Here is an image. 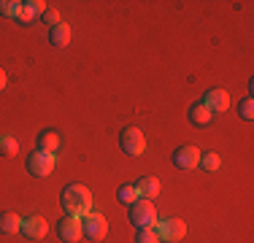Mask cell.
<instances>
[{
  "instance_id": "cell-8",
  "label": "cell",
  "mask_w": 254,
  "mask_h": 243,
  "mask_svg": "<svg viewBox=\"0 0 254 243\" xmlns=\"http://www.w3.org/2000/svg\"><path fill=\"white\" fill-rule=\"evenodd\" d=\"M154 227H157V233H160L162 241H171V243H176V241H181L187 235V224L181 222V219H176V216L162 219V222L154 224Z\"/></svg>"
},
{
  "instance_id": "cell-18",
  "label": "cell",
  "mask_w": 254,
  "mask_h": 243,
  "mask_svg": "<svg viewBox=\"0 0 254 243\" xmlns=\"http://www.w3.org/2000/svg\"><path fill=\"white\" fill-rule=\"evenodd\" d=\"M222 165V157L216 154V151H208V154H200V168L208 170V173H216Z\"/></svg>"
},
{
  "instance_id": "cell-1",
  "label": "cell",
  "mask_w": 254,
  "mask_h": 243,
  "mask_svg": "<svg viewBox=\"0 0 254 243\" xmlns=\"http://www.w3.org/2000/svg\"><path fill=\"white\" fill-rule=\"evenodd\" d=\"M60 205H63L65 216L84 219L92 211V192L84 184H68L63 189V194H60Z\"/></svg>"
},
{
  "instance_id": "cell-24",
  "label": "cell",
  "mask_w": 254,
  "mask_h": 243,
  "mask_svg": "<svg viewBox=\"0 0 254 243\" xmlns=\"http://www.w3.org/2000/svg\"><path fill=\"white\" fill-rule=\"evenodd\" d=\"M27 3L33 5L35 14H44V11H46V3H41V0H27Z\"/></svg>"
},
{
  "instance_id": "cell-20",
  "label": "cell",
  "mask_w": 254,
  "mask_h": 243,
  "mask_svg": "<svg viewBox=\"0 0 254 243\" xmlns=\"http://www.w3.org/2000/svg\"><path fill=\"white\" fill-rule=\"evenodd\" d=\"M35 11H33V5L30 3H16V11H14V19H19V22H30V19H35Z\"/></svg>"
},
{
  "instance_id": "cell-2",
  "label": "cell",
  "mask_w": 254,
  "mask_h": 243,
  "mask_svg": "<svg viewBox=\"0 0 254 243\" xmlns=\"http://www.w3.org/2000/svg\"><path fill=\"white\" fill-rule=\"evenodd\" d=\"M130 222L135 224L138 230L141 227H154L160 219H157V211H154V203L152 200H135V203L130 205Z\"/></svg>"
},
{
  "instance_id": "cell-3",
  "label": "cell",
  "mask_w": 254,
  "mask_h": 243,
  "mask_svg": "<svg viewBox=\"0 0 254 243\" xmlns=\"http://www.w3.org/2000/svg\"><path fill=\"white\" fill-rule=\"evenodd\" d=\"M119 146L127 157H141L143 149H146V138L138 127H125L122 135H119Z\"/></svg>"
},
{
  "instance_id": "cell-22",
  "label": "cell",
  "mask_w": 254,
  "mask_h": 243,
  "mask_svg": "<svg viewBox=\"0 0 254 243\" xmlns=\"http://www.w3.org/2000/svg\"><path fill=\"white\" fill-rule=\"evenodd\" d=\"M41 19L54 27V24H60V11H57V8H46L44 14H41Z\"/></svg>"
},
{
  "instance_id": "cell-5",
  "label": "cell",
  "mask_w": 254,
  "mask_h": 243,
  "mask_svg": "<svg viewBox=\"0 0 254 243\" xmlns=\"http://www.w3.org/2000/svg\"><path fill=\"white\" fill-rule=\"evenodd\" d=\"M81 230H84V235H87L89 241H103L108 235V222H106L103 214L89 211V214L81 219Z\"/></svg>"
},
{
  "instance_id": "cell-10",
  "label": "cell",
  "mask_w": 254,
  "mask_h": 243,
  "mask_svg": "<svg viewBox=\"0 0 254 243\" xmlns=\"http://www.w3.org/2000/svg\"><path fill=\"white\" fill-rule=\"evenodd\" d=\"M203 103H205V106H208L214 114H225L227 108H230V95L225 92V89H208Z\"/></svg>"
},
{
  "instance_id": "cell-25",
  "label": "cell",
  "mask_w": 254,
  "mask_h": 243,
  "mask_svg": "<svg viewBox=\"0 0 254 243\" xmlns=\"http://www.w3.org/2000/svg\"><path fill=\"white\" fill-rule=\"evenodd\" d=\"M3 89H5V70L0 68V92H3Z\"/></svg>"
},
{
  "instance_id": "cell-23",
  "label": "cell",
  "mask_w": 254,
  "mask_h": 243,
  "mask_svg": "<svg viewBox=\"0 0 254 243\" xmlns=\"http://www.w3.org/2000/svg\"><path fill=\"white\" fill-rule=\"evenodd\" d=\"M16 0H0V16H14Z\"/></svg>"
},
{
  "instance_id": "cell-9",
  "label": "cell",
  "mask_w": 254,
  "mask_h": 243,
  "mask_svg": "<svg viewBox=\"0 0 254 243\" xmlns=\"http://www.w3.org/2000/svg\"><path fill=\"white\" fill-rule=\"evenodd\" d=\"M22 235L30 241H41V238H46V233H49V224H46V219L44 216H38V214H33V216H25L22 219Z\"/></svg>"
},
{
  "instance_id": "cell-11",
  "label": "cell",
  "mask_w": 254,
  "mask_h": 243,
  "mask_svg": "<svg viewBox=\"0 0 254 243\" xmlns=\"http://www.w3.org/2000/svg\"><path fill=\"white\" fill-rule=\"evenodd\" d=\"M35 146H38V151H54L60 149V132L57 130H41L38 135H35Z\"/></svg>"
},
{
  "instance_id": "cell-14",
  "label": "cell",
  "mask_w": 254,
  "mask_h": 243,
  "mask_svg": "<svg viewBox=\"0 0 254 243\" xmlns=\"http://www.w3.org/2000/svg\"><path fill=\"white\" fill-rule=\"evenodd\" d=\"M49 44L54 49H65L70 44V27L65 22H60V24H54V27L49 30Z\"/></svg>"
},
{
  "instance_id": "cell-17",
  "label": "cell",
  "mask_w": 254,
  "mask_h": 243,
  "mask_svg": "<svg viewBox=\"0 0 254 243\" xmlns=\"http://www.w3.org/2000/svg\"><path fill=\"white\" fill-rule=\"evenodd\" d=\"M19 141L14 135H0V157H16Z\"/></svg>"
},
{
  "instance_id": "cell-15",
  "label": "cell",
  "mask_w": 254,
  "mask_h": 243,
  "mask_svg": "<svg viewBox=\"0 0 254 243\" xmlns=\"http://www.w3.org/2000/svg\"><path fill=\"white\" fill-rule=\"evenodd\" d=\"M19 227H22V216L19 214H14V211H3V214H0V233L3 235L19 233Z\"/></svg>"
},
{
  "instance_id": "cell-7",
  "label": "cell",
  "mask_w": 254,
  "mask_h": 243,
  "mask_svg": "<svg viewBox=\"0 0 254 243\" xmlns=\"http://www.w3.org/2000/svg\"><path fill=\"white\" fill-rule=\"evenodd\" d=\"M57 235H60V241H65V243H78L84 238V230H81V219H76V216H63L57 222Z\"/></svg>"
},
{
  "instance_id": "cell-16",
  "label": "cell",
  "mask_w": 254,
  "mask_h": 243,
  "mask_svg": "<svg viewBox=\"0 0 254 243\" xmlns=\"http://www.w3.org/2000/svg\"><path fill=\"white\" fill-rule=\"evenodd\" d=\"M117 200H119L122 205H127V208H130L135 200H141V194H138L135 184H122V186H119V192H117Z\"/></svg>"
},
{
  "instance_id": "cell-21",
  "label": "cell",
  "mask_w": 254,
  "mask_h": 243,
  "mask_svg": "<svg viewBox=\"0 0 254 243\" xmlns=\"http://www.w3.org/2000/svg\"><path fill=\"white\" fill-rule=\"evenodd\" d=\"M238 114H241V119H254V97L249 95V97H244V100L238 103Z\"/></svg>"
},
{
  "instance_id": "cell-4",
  "label": "cell",
  "mask_w": 254,
  "mask_h": 243,
  "mask_svg": "<svg viewBox=\"0 0 254 243\" xmlns=\"http://www.w3.org/2000/svg\"><path fill=\"white\" fill-rule=\"evenodd\" d=\"M54 170V154H49V151H38L35 149L33 154L27 157V173L35 176V179H46Z\"/></svg>"
},
{
  "instance_id": "cell-6",
  "label": "cell",
  "mask_w": 254,
  "mask_h": 243,
  "mask_svg": "<svg viewBox=\"0 0 254 243\" xmlns=\"http://www.w3.org/2000/svg\"><path fill=\"white\" fill-rule=\"evenodd\" d=\"M200 154H203V151L197 149V146L187 143V146H179V149L173 151L171 160H173V165L181 168V170H195L197 165H200Z\"/></svg>"
},
{
  "instance_id": "cell-13",
  "label": "cell",
  "mask_w": 254,
  "mask_h": 243,
  "mask_svg": "<svg viewBox=\"0 0 254 243\" xmlns=\"http://www.w3.org/2000/svg\"><path fill=\"white\" fill-rule=\"evenodd\" d=\"M135 189H138V194H141L143 200H154L162 186H160V179H157V176H143V179L135 184Z\"/></svg>"
},
{
  "instance_id": "cell-19",
  "label": "cell",
  "mask_w": 254,
  "mask_h": 243,
  "mask_svg": "<svg viewBox=\"0 0 254 243\" xmlns=\"http://www.w3.org/2000/svg\"><path fill=\"white\" fill-rule=\"evenodd\" d=\"M135 243H162V238L157 233V227H141L135 233Z\"/></svg>"
},
{
  "instance_id": "cell-12",
  "label": "cell",
  "mask_w": 254,
  "mask_h": 243,
  "mask_svg": "<svg viewBox=\"0 0 254 243\" xmlns=\"http://www.w3.org/2000/svg\"><path fill=\"white\" fill-rule=\"evenodd\" d=\"M190 122L195 127H208L211 122H214V111H211L205 103H195V106L190 108Z\"/></svg>"
}]
</instances>
